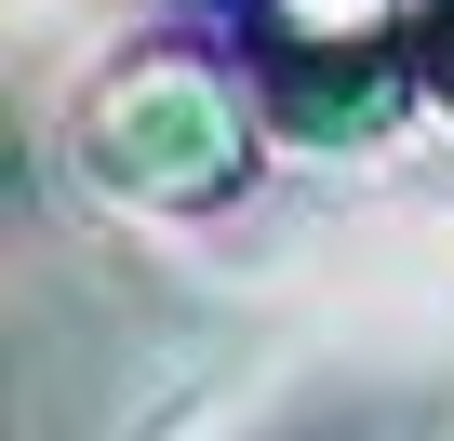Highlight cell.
I'll use <instances>...</instances> for the list:
<instances>
[{"label": "cell", "instance_id": "cell-3", "mask_svg": "<svg viewBox=\"0 0 454 441\" xmlns=\"http://www.w3.org/2000/svg\"><path fill=\"white\" fill-rule=\"evenodd\" d=\"M427 94L454 107V0H441V28H427Z\"/></svg>", "mask_w": 454, "mask_h": 441}, {"label": "cell", "instance_id": "cell-2", "mask_svg": "<svg viewBox=\"0 0 454 441\" xmlns=\"http://www.w3.org/2000/svg\"><path fill=\"white\" fill-rule=\"evenodd\" d=\"M227 28H241L254 107H268L281 134H308V147H361V134L401 121L441 0H227Z\"/></svg>", "mask_w": 454, "mask_h": 441}, {"label": "cell", "instance_id": "cell-1", "mask_svg": "<svg viewBox=\"0 0 454 441\" xmlns=\"http://www.w3.org/2000/svg\"><path fill=\"white\" fill-rule=\"evenodd\" d=\"M81 174L107 201H147V214H214L254 187V107L214 54L147 41L81 94Z\"/></svg>", "mask_w": 454, "mask_h": 441}]
</instances>
